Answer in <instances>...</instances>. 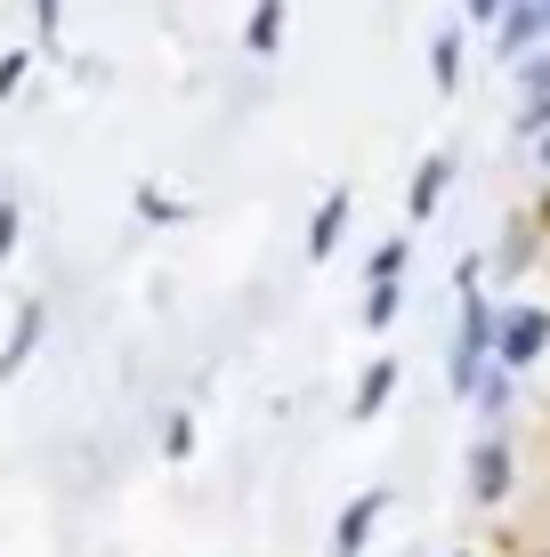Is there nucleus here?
<instances>
[{"instance_id":"nucleus-24","label":"nucleus","mask_w":550,"mask_h":557,"mask_svg":"<svg viewBox=\"0 0 550 557\" xmlns=\"http://www.w3.org/2000/svg\"><path fill=\"white\" fill-rule=\"evenodd\" d=\"M535 226H542V243H550V186H542V202H535Z\"/></svg>"},{"instance_id":"nucleus-10","label":"nucleus","mask_w":550,"mask_h":557,"mask_svg":"<svg viewBox=\"0 0 550 557\" xmlns=\"http://www.w3.org/2000/svg\"><path fill=\"white\" fill-rule=\"evenodd\" d=\"M389 396H396V356H372L365 380H356V396H349V420H381Z\"/></svg>"},{"instance_id":"nucleus-9","label":"nucleus","mask_w":550,"mask_h":557,"mask_svg":"<svg viewBox=\"0 0 550 557\" xmlns=\"http://www.w3.org/2000/svg\"><path fill=\"white\" fill-rule=\"evenodd\" d=\"M283 33H292V0H252V16H243V49H252V57H283Z\"/></svg>"},{"instance_id":"nucleus-20","label":"nucleus","mask_w":550,"mask_h":557,"mask_svg":"<svg viewBox=\"0 0 550 557\" xmlns=\"http://www.w3.org/2000/svg\"><path fill=\"white\" fill-rule=\"evenodd\" d=\"M25 73H33V49H9V57H0V106L25 89Z\"/></svg>"},{"instance_id":"nucleus-18","label":"nucleus","mask_w":550,"mask_h":557,"mask_svg":"<svg viewBox=\"0 0 550 557\" xmlns=\"http://www.w3.org/2000/svg\"><path fill=\"white\" fill-rule=\"evenodd\" d=\"M162 460H195V412H170L162 420Z\"/></svg>"},{"instance_id":"nucleus-7","label":"nucleus","mask_w":550,"mask_h":557,"mask_svg":"<svg viewBox=\"0 0 550 557\" xmlns=\"http://www.w3.org/2000/svg\"><path fill=\"white\" fill-rule=\"evenodd\" d=\"M41 332H49V307H41V299H25V307H16V323H9V339H0V380H16V372L33 363Z\"/></svg>"},{"instance_id":"nucleus-2","label":"nucleus","mask_w":550,"mask_h":557,"mask_svg":"<svg viewBox=\"0 0 550 557\" xmlns=\"http://www.w3.org/2000/svg\"><path fill=\"white\" fill-rule=\"evenodd\" d=\"M542 348H550V307H535V299L494 307V363L502 372H535Z\"/></svg>"},{"instance_id":"nucleus-13","label":"nucleus","mask_w":550,"mask_h":557,"mask_svg":"<svg viewBox=\"0 0 550 557\" xmlns=\"http://www.w3.org/2000/svg\"><path fill=\"white\" fill-rule=\"evenodd\" d=\"M510 388H518V372H502V363H486V380L469 388V405H478L486 429H502V412H510Z\"/></svg>"},{"instance_id":"nucleus-15","label":"nucleus","mask_w":550,"mask_h":557,"mask_svg":"<svg viewBox=\"0 0 550 557\" xmlns=\"http://www.w3.org/2000/svg\"><path fill=\"white\" fill-rule=\"evenodd\" d=\"M396 307H405V283H365V332H389Z\"/></svg>"},{"instance_id":"nucleus-25","label":"nucleus","mask_w":550,"mask_h":557,"mask_svg":"<svg viewBox=\"0 0 550 557\" xmlns=\"http://www.w3.org/2000/svg\"><path fill=\"white\" fill-rule=\"evenodd\" d=\"M535 162H542V170H550V129H542V138H535Z\"/></svg>"},{"instance_id":"nucleus-19","label":"nucleus","mask_w":550,"mask_h":557,"mask_svg":"<svg viewBox=\"0 0 550 557\" xmlns=\"http://www.w3.org/2000/svg\"><path fill=\"white\" fill-rule=\"evenodd\" d=\"M16 235H25V202H16V195H0V267L16 259Z\"/></svg>"},{"instance_id":"nucleus-4","label":"nucleus","mask_w":550,"mask_h":557,"mask_svg":"<svg viewBox=\"0 0 550 557\" xmlns=\"http://www.w3.org/2000/svg\"><path fill=\"white\" fill-rule=\"evenodd\" d=\"M494 65H518V57H535L542 41H550V16H542V0H510V9L494 16Z\"/></svg>"},{"instance_id":"nucleus-14","label":"nucleus","mask_w":550,"mask_h":557,"mask_svg":"<svg viewBox=\"0 0 550 557\" xmlns=\"http://www.w3.org/2000/svg\"><path fill=\"white\" fill-rule=\"evenodd\" d=\"M405 259H413V235H389L381 251L365 259V283H405Z\"/></svg>"},{"instance_id":"nucleus-17","label":"nucleus","mask_w":550,"mask_h":557,"mask_svg":"<svg viewBox=\"0 0 550 557\" xmlns=\"http://www.w3.org/2000/svg\"><path fill=\"white\" fill-rule=\"evenodd\" d=\"M510 82H518V98H550V49L518 57V65H510Z\"/></svg>"},{"instance_id":"nucleus-6","label":"nucleus","mask_w":550,"mask_h":557,"mask_svg":"<svg viewBox=\"0 0 550 557\" xmlns=\"http://www.w3.org/2000/svg\"><path fill=\"white\" fill-rule=\"evenodd\" d=\"M349 219H356V195L349 186H332L325 202H316V219H308V267H325L340 251V235H349Z\"/></svg>"},{"instance_id":"nucleus-26","label":"nucleus","mask_w":550,"mask_h":557,"mask_svg":"<svg viewBox=\"0 0 550 557\" xmlns=\"http://www.w3.org/2000/svg\"><path fill=\"white\" fill-rule=\"evenodd\" d=\"M542 16H550V0H542Z\"/></svg>"},{"instance_id":"nucleus-16","label":"nucleus","mask_w":550,"mask_h":557,"mask_svg":"<svg viewBox=\"0 0 550 557\" xmlns=\"http://www.w3.org/2000/svg\"><path fill=\"white\" fill-rule=\"evenodd\" d=\"M130 202H138V219H146V226H179V219H186V202H179V195H162V186H138Z\"/></svg>"},{"instance_id":"nucleus-1","label":"nucleus","mask_w":550,"mask_h":557,"mask_svg":"<svg viewBox=\"0 0 550 557\" xmlns=\"http://www.w3.org/2000/svg\"><path fill=\"white\" fill-rule=\"evenodd\" d=\"M486 363H494V299H486V283H462V323H453V356H445V388L469 396L486 380Z\"/></svg>"},{"instance_id":"nucleus-3","label":"nucleus","mask_w":550,"mask_h":557,"mask_svg":"<svg viewBox=\"0 0 550 557\" xmlns=\"http://www.w3.org/2000/svg\"><path fill=\"white\" fill-rule=\"evenodd\" d=\"M510 485H518L510 436H502V429H486L478 445H469V502H478V509H502V502H510Z\"/></svg>"},{"instance_id":"nucleus-21","label":"nucleus","mask_w":550,"mask_h":557,"mask_svg":"<svg viewBox=\"0 0 550 557\" xmlns=\"http://www.w3.org/2000/svg\"><path fill=\"white\" fill-rule=\"evenodd\" d=\"M550 129V98H518V138H542Z\"/></svg>"},{"instance_id":"nucleus-11","label":"nucleus","mask_w":550,"mask_h":557,"mask_svg":"<svg viewBox=\"0 0 550 557\" xmlns=\"http://www.w3.org/2000/svg\"><path fill=\"white\" fill-rule=\"evenodd\" d=\"M429 82H438V98H453V89H462V16L429 33Z\"/></svg>"},{"instance_id":"nucleus-12","label":"nucleus","mask_w":550,"mask_h":557,"mask_svg":"<svg viewBox=\"0 0 550 557\" xmlns=\"http://www.w3.org/2000/svg\"><path fill=\"white\" fill-rule=\"evenodd\" d=\"M535 243H542L535 219H510V235H502V251H494V275H502V283L526 275V267H535Z\"/></svg>"},{"instance_id":"nucleus-8","label":"nucleus","mask_w":550,"mask_h":557,"mask_svg":"<svg viewBox=\"0 0 550 557\" xmlns=\"http://www.w3.org/2000/svg\"><path fill=\"white\" fill-rule=\"evenodd\" d=\"M381 509H389V493H356V502L340 509V525H332V557H365L372 525H381Z\"/></svg>"},{"instance_id":"nucleus-23","label":"nucleus","mask_w":550,"mask_h":557,"mask_svg":"<svg viewBox=\"0 0 550 557\" xmlns=\"http://www.w3.org/2000/svg\"><path fill=\"white\" fill-rule=\"evenodd\" d=\"M33 25H41V41H57V25H65V0H33Z\"/></svg>"},{"instance_id":"nucleus-22","label":"nucleus","mask_w":550,"mask_h":557,"mask_svg":"<svg viewBox=\"0 0 550 557\" xmlns=\"http://www.w3.org/2000/svg\"><path fill=\"white\" fill-rule=\"evenodd\" d=\"M510 9V0H462V25H478V33H494V16Z\"/></svg>"},{"instance_id":"nucleus-5","label":"nucleus","mask_w":550,"mask_h":557,"mask_svg":"<svg viewBox=\"0 0 550 557\" xmlns=\"http://www.w3.org/2000/svg\"><path fill=\"white\" fill-rule=\"evenodd\" d=\"M445 195H453V153L438 146V153H421V162H413V186H405V219H413V226H429Z\"/></svg>"}]
</instances>
